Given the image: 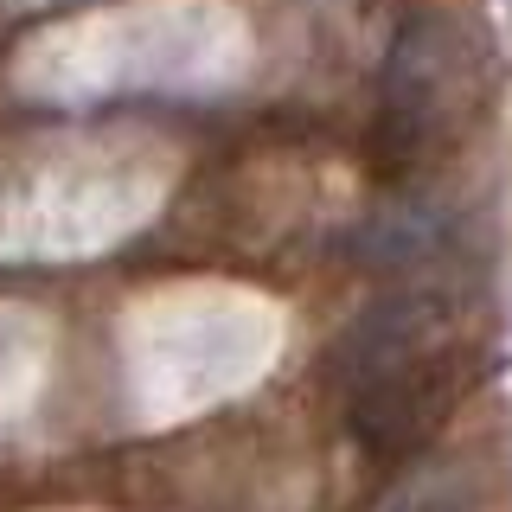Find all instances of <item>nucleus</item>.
<instances>
[{"mask_svg":"<svg viewBox=\"0 0 512 512\" xmlns=\"http://www.w3.org/2000/svg\"><path fill=\"white\" fill-rule=\"evenodd\" d=\"M333 372L352 436L378 455H404L448 423L474 378V314L442 288H397L346 327Z\"/></svg>","mask_w":512,"mask_h":512,"instance_id":"f257e3e1","label":"nucleus"},{"mask_svg":"<svg viewBox=\"0 0 512 512\" xmlns=\"http://www.w3.org/2000/svg\"><path fill=\"white\" fill-rule=\"evenodd\" d=\"M480 77H487V52H480L474 26L448 20V13H416L391 39L384 58V96H378V173L404 180V173L429 167L448 154L474 122Z\"/></svg>","mask_w":512,"mask_h":512,"instance_id":"f03ea898","label":"nucleus"}]
</instances>
